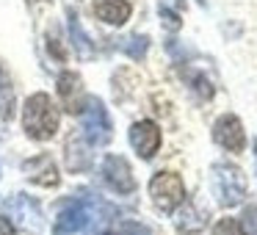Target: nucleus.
Listing matches in <instances>:
<instances>
[{
	"label": "nucleus",
	"instance_id": "423d86ee",
	"mask_svg": "<svg viewBox=\"0 0 257 235\" xmlns=\"http://www.w3.org/2000/svg\"><path fill=\"white\" fill-rule=\"evenodd\" d=\"M102 177L111 185L116 194H133L136 191V180H133V169L122 155H105L102 161Z\"/></svg>",
	"mask_w": 257,
	"mask_h": 235
},
{
	"label": "nucleus",
	"instance_id": "ddd939ff",
	"mask_svg": "<svg viewBox=\"0 0 257 235\" xmlns=\"http://www.w3.org/2000/svg\"><path fill=\"white\" fill-rule=\"evenodd\" d=\"M64 161H67L69 172H83V169H89L91 155H89V147H86V139L80 133L69 136L67 147H64Z\"/></svg>",
	"mask_w": 257,
	"mask_h": 235
},
{
	"label": "nucleus",
	"instance_id": "2eb2a0df",
	"mask_svg": "<svg viewBox=\"0 0 257 235\" xmlns=\"http://www.w3.org/2000/svg\"><path fill=\"white\" fill-rule=\"evenodd\" d=\"M12 116H14V89L6 69L0 67V119H12Z\"/></svg>",
	"mask_w": 257,
	"mask_h": 235
},
{
	"label": "nucleus",
	"instance_id": "4468645a",
	"mask_svg": "<svg viewBox=\"0 0 257 235\" xmlns=\"http://www.w3.org/2000/svg\"><path fill=\"white\" fill-rule=\"evenodd\" d=\"M207 224V210L199 207L196 202H185V207L180 210V218H177V227L185 229V232H196Z\"/></svg>",
	"mask_w": 257,
	"mask_h": 235
},
{
	"label": "nucleus",
	"instance_id": "7ed1b4c3",
	"mask_svg": "<svg viewBox=\"0 0 257 235\" xmlns=\"http://www.w3.org/2000/svg\"><path fill=\"white\" fill-rule=\"evenodd\" d=\"M150 196H152L158 210H163V213L177 210L185 202V185H183V180H180V174L158 172L155 177L150 180Z\"/></svg>",
	"mask_w": 257,
	"mask_h": 235
},
{
	"label": "nucleus",
	"instance_id": "f8f14e48",
	"mask_svg": "<svg viewBox=\"0 0 257 235\" xmlns=\"http://www.w3.org/2000/svg\"><path fill=\"white\" fill-rule=\"evenodd\" d=\"M130 12H133L130 0H94L97 20H102L108 25H122L130 17Z\"/></svg>",
	"mask_w": 257,
	"mask_h": 235
},
{
	"label": "nucleus",
	"instance_id": "aec40b11",
	"mask_svg": "<svg viewBox=\"0 0 257 235\" xmlns=\"http://www.w3.org/2000/svg\"><path fill=\"white\" fill-rule=\"evenodd\" d=\"M246 235H257V205H249L243 210V221H240Z\"/></svg>",
	"mask_w": 257,
	"mask_h": 235
},
{
	"label": "nucleus",
	"instance_id": "39448f33",
	"mask_svg": "<svg viewBox=\"0 0 257 235\" xmlns=\"http://www.w3.org/2000/svg\"><path fill=\"white\" fill-rule=\"evenodd\" d=\"M213 139L227 152H243V147H246L243 125H240V119L235 113H224V116L216 119V125H213Z\"/></svg>",
	"mask_w": 257,
	"mask_h": 235
},
{
	"label": "nucleus",
	"instance_id": "9d476101",
	"mask_svg": "<svg viewBox=\"0 0 257 235\" xmlns=\"http://www.w3.org/2000/svg\"><path fill=\"white\" fill-rule=\"evenodd\" d=\"M9 207H12V213L17 216V221L23 224L25 229L36 232V229L42 227V210H39V205H36V202L31 199L28 194H17Z\"/></svg>",
	"mask_w": 257,
	"mask_h": 235
},
{
	"label": "nucleus",
	"instance_id": "20e7f679",
	"mask_svg": "<svg viewBox=\"0 0 257 235\" xmlns=\"http://www.w3.org/2000/svg\"><path fill=\"white\" fill-rule=\"evenodd\" d=\"M83 108V139H89L91 144H105L111 139V119H108L102 102L97 97H89Z\"/></svg>",
	"mask_w": 257,
	"mask_h": 235
},
{
	"label": "nucleus",
	"instance_id": "f3484780",
	"mask_svg": "<svg viewBox=\"0 0 257 235\" xmlns=\"http://www.w3.org/2000/svg\"><path fill=\"white\" fill-rule=\"evenodd\" d=\"M183 75L188 78L191 89H194V91H199V97H202V100H210V97H213V86H210V80H207L202 72H191V69H183Z\"/></svg>",
	"mask_w": 257,
	"mask_h": 235
},
{
	"label": "nucleus",
	"instance_id": "6ab92c4d",
	"mask_svg": "<svg viewBox=\"0 0 257 235\" xmlns=\"http://www.w3.org/2000/svg\"><path fill=\"white\" fill-rule=\"evenodd\" d=\"M213 235H246L238 218H218V224L213 227Z\"/></svg>",
	"mask_w": 257,
	"mask_h": 235
},
{
	"label": "nucleus",
	"instance_id": "1a4fd4ad",
	"mask_svg": "<svg viewBox=\"0 0 257 235\" xmlns=\"http://www.w3.org/2000/svg\"><path fill=\"white\" fill-rule=\"evenodd\" d=\"M89 224V210H86L80 202H67L64 210L58 213V221H56V235H72L78 229H83Z\"/></svg>",
	"mask_w": 257,
	"mask_h": 235
},
{
	"label": "nucleus",
	"instance_id": "4be33fe9",
	"mask_svg": "<svg viewBox=\"0 0 257 235\" xmlns=\"http://www.w3.org/2000/svg\"><path fill=\"white\" fill-rule=\"evenodd\" d=\"M0 235H17V232H14V227H12V221H9V218H0Z\"/></svg>",
	"mask_w": 257,
	"mask_h": 235
},
{
	"label": "nucleus",
	"instance_id": "a211bd4d",
	"mask_svg": "<svg viewBox=\"0 0 257 235\" xmlns=\"http://www.w3.org/2000/svg\"><path fill=\"white\" fill-rule=\"evenodd\" d=\"M69 31H72V39H75V47H78L80 56H91V45H89V36H83L80 31V23L75 14H69Z\"/></svg>",
	"mask_w": 257,
	"mask_h": 235
},
{
	"label": "nucleus",
	"instance_id": "dca6fc26",
	"mask_svg": "<svg viewBox=\"0 0 257 235\" xmlns=\"http://www.w3.org/2000/svg\"><path fill=\"white\" fill-rule=\"evenodd\" d=\"M147 47H150V39L147 36H127V39H122V50L127 53L130 58H136V61H141L144 58V53H147Z\"/></svg>",
	"mask_w": 257,
	"mask_h": 235
},
{
	"label": "nucleus",
	"instance_id": "f03ea898",
	"mask_svg": "<svg viewBox=\"0 0 257 235\" xmlns=\"http://www.w3.org/2000/svg\"><path fill=\"white\" fill-rule=\"evenodd\" d=\"M213 194H216L218 205L235 207L243 202L246 196V177L238 166L232 163H216L213 166Z\"/></svg>",
	"mask_w": 257,
	"mask_h": 235
},
{
	"label": "nucleus",
	"instance_id": "9b49d317",
	"mask_svg": "<svg viewBox=\"0 0 257 235\" xmlns=\"http://www.w3.org/2000/svg\"><path fill=\"white\" fill-rule=\"evenodd\" d=\"M23 172L39 185H56L58 183V169L47 155H36V158H31V161H25Z\"/></svg>",
	"mask_w": 257,
	"mask_h": 235
},
{
	"label": "nucleus",
	"instance_id": "f257e3e1",
	"mask_svg": "<svg viewBox=\"0 0 257 235\" xmlns=\"http://www.w3.org/2000/svg\"><path fill=\"white\" fill-rule=\"evenodd\" d=\"M23 128L34 141H50L58 130V108L45 91L31 94L25 100L23 111Z\"/></svg>",
	"mask_w": 257,
	"mask_h": 235
},
{
	"label": "nucleus",
	"instance_id": "0eeeda50",
	"mask_svg": "<svg viewBox=\"0 0 257 235\" xmlns=\"http://www.w3.org/2000/svg\"><path fill=\"white\" fill-rule=\"evenodd\" d=\"M130 144H133V150L139 152L144 161H150V158L161 150V130H158V125L152 122V119L136 122L133 128H130Z\"/></svg>",
	"mask_w": 257,
	"mask_h": 235
},
{
	"label": "nucleus",
	"instance_id": "412c9836",
	"mask_svg": "<svg viewBox=\"0 0 257 235\" xmlns=\"http://www.w3.org/2000/svg\"><path fill=\"white\" fill-rule=\"evenodd\" d=\"M158 12H161V17H163V25H166L169 31H177V28H180V17H177V14L172 12V9L161 6V9H158Z\"/></svg>",
	"mask_w": 257,
	"mask_h": 235
},
{
	"label": "nucleus",
	"instance_id": "5701e85b",
	"mask_svg": "<svg viewBox=\"0 0 257 235\" xmlns=\"http://www.w3.org/2000/svg\"><path fill=\"white\" fill-rule=\"evenodd\" d=\"M254 158H257V141H254Z\"/></svg>",
	"mask_w": 257,
	"mask_h": 235
},
{
	"label": "nucleus",
	"instance_id": "6e6552de",
	"mask_svg": "<svg viewBox=\"0 0 257 235\" xmlns=\"http://www.w3.org/2000/svg\"><path fill=\"white\" fill-rule=\"evenodd\" d=\"M58 94H61V105L67 113H80V108L86 105L83 80L78 72H64L58 78Z\"/></svg>",
	"mask_w": 257,
	"mask_h": 235
}]
</instances>
